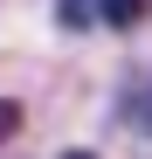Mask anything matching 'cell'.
<instances>
[{"label":"cell","mask_w":152,"mask_h":159,"mask_svg":"<svg viewBox=\"0 0 152 159\" xmlns=\"http://www.w3.org/2000/svg\"><path fill=\"white\" fill-rule=\"evenodd\" d=\"M69 28H132V21H145L152 0H56Z\"/></svg>","instance_id":"6da1fadb"},{"label":"cell","mask_w":152,"mask_h":159,"mask_svg":"<svg viewBox=\"0 0 152 159\" xmlns=\"http://www.w3.org/2000/svg\"><path fill=\"white\" fill-rule=\"evenodd\" d=\"M118 118L132 125V131H145V139H152V69L138 76V83H124V97H118Z\"/></svg>","instance_id":"7a4b0ae2"},{"label":"cell","mask_w":152,"mask_h":159,"mask_svg":"<svg viewBox=\"0 0 152 159\" xmlns=\"http://www.w3.org/2000/svg\"><path fill=\"white\" fill-rule=\"evenodd\" d=\"M14 131H21V104H14V97H0V145H7Z\"/></svg>","instance_id":"3957f363"},{"label":"cell","mask_w":152,"mask_h":159,"mask_svg":"<svg viewBox=\"0 0 152 159\" xmlns=\"http://www.w3.org/2000/svg\"><path fill=\"white\" fill-rule=\"evenodd\" d=\"M62 159H97V152H62Z\"/></svg>","instance_id":"277c9868"}]
</instances>
